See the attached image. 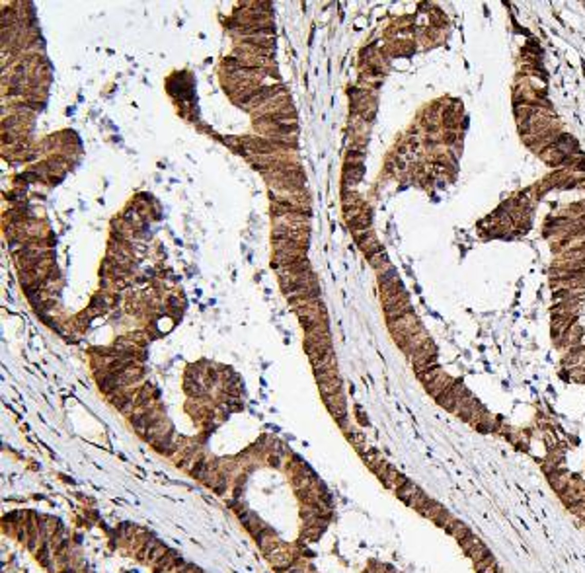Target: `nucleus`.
I'll use <instances>...</instances> for the list:
<instances>
[{
    "label": "nucleus",
    "mask_w": 585,
    "mask_h": 573,
    "mask_svg": "<svg viewBox=\"0 0 585 573\" xmlns=\"http://www.w3.org/2000/svg\"><path fill=\"white\" fill-rule=\"evenodd\" d=\"M379 273V287L380 291H386V289H390V287H394L396 283H400L398 279V271H396V267L394 265H388V267H384V269H380Z\"/></svg>",
    "instance_id": "4"
},
{
    "label": "nucleus",
    "mask_w": 585,
    "mask_h": 573,
    "mask_svg": "<svg viewBox=\"0 0 585 573\" xmlns=\"http://www.w3.org/2000/svg\"><path fill=\"white\" fill-rule=\"evenodd\" d=\"M369 263L373 265V267H375V269H377V271H380V269H384V267H388V265H390L388 255H386L384 252H380V253H377V255H373V258L369 260Z\"/></svg>",
    "instance_id": "12"
},
{
    "label": "nucleus",
    "mask_w": 585,
    "mask_h": 573,
    "mask_svg": "<svg viewBox=\"0 0 585 573\" xmlns=\"http://www.w3.org/2000/svg\"><path fill=\"white\" fill-rule=\"evenodd\" d=\"M443 511H445V507L441 505V503H437L435 499H429L427 503L419 509V515L427 517L429 521H433V519H435L437 515H441Z\"/></svg>",
    "instance_id": "8"
},
{
    "label": "nucleus",
    "mask_w": 585,
    "mask_h": 573,
    "mask_svg": "<svg viewBox=\"0 0 585 573\" xmlns=\"http://www.w3.org/2000/svg\"><path fill=\"white\" fill-rule=\"evenodd\" d=\"M283 573H312V571H308V569L304 567V564H297V565H292V567H289L287 571H283Z\"/></svg>",
    "instance_id": "16"
},
{
    "label": "nucleus",
    "mask_w": 585,
    "mask_h": 573,
    "mask_svg": "<svg viewBox=\"0 0 585 573\" xmlns=\"http://www.w3.org/2000/svg\"><path fill=\"white\" fill-rule=\"evenodd\" d=\"M363 174H365L363 162H359V164H349V162H345V168H343V187L349 189L353 185H357L361 182Z\"/></svg>",
    "instance_id": "3"
},
{
    "label": "nucleus",
    "mask_w": 585,
    "mask_h": 573,
    "mask_svg": "<svg viewBox=\"0 0 585 573\" xmlns=\"http://www.w3.org/2000/svg\"><path fill=\"white\" fill-rule=\"evenodd\" d=\"M453 521H455V517L451 515V513H449L447 509H445V511H443L441 515H437V517H435V519H433V523H435V525L439 526V528H447V526L451 525Z\"/></svg>",
    "instance_id": "13"
},
{
    "label": "nucleus",
    "mask_w": 585,
    "mask_h": 573,
    "mask_svg": "<svg viewBox=\"0 0 585 573\" xmlns=\"http://www.w3.org/2000/svg\"><path fill=\"white\" fill-rule=\"evenodd\" d=\"M318 388H320L322 398H330V396H334V394H340V392H343V390H341L340 377H336V379L328 380V382H324V384H318Z\"/></svg>",
    "instance_id": "7"
},
{
    "label": "nucleus",
    "mask_w": 585,
    "mask_h": 573,
    "mask_svg": "<svg viewBox=\"0 0 585 573\" xmlns=\"http://www.w3.org/2000/svg\"><path fill=\"white\" fill-rule=\"evenodd\" d=\"M170 550H172V548H168L164 542H158V546H156L154 550H152V554H150V558H148V564H146V565H150V567H152L154 564H158L162 558H166V556H168V552H170Z\"/></svg>",
    "instance_id": "10"
},
{
    "label": "nucleus",
    "mask_w": 585,
    "mask_h": 573,
    "mask_svg": "<svg viewBox=\"0 0 585 573\" xmlns=\"http://www.w3.org/2000/svg\"><path fill=\"white\" fill-rule=\"evenodd\" d=\"M256 542H258V546H260V550H262L265 556H269L271 552H275L279 546L283 544V540L279 538V536L275 535V530H273L271 526H267L265 530H263L262 535L258 536V538H254Z\"/></svg>",
    "instance_id": "1"
},
{
    "label": "nucleus",
    "mask_w": 585,
    "mask_h": 573,
    "mask_svg": "<svg viewBox=\"0 0 585 573\" xmlns=\"http://www.w3.org/2000/svg\"><path fill=\"white\" fill-rule=\"evenodd\" d=\"M490 554H492V552H490V548H488V546L484 544L482 540H480V542H476V544L472 546V548H470V550L466 552V556L470 558V560H472V562H474V564H476V562H480V560H484V558H488Z\"/></svg>",
    "instance_id": "9"
},
{
    "label": "nucleus",
    "mask_w": 585,
    "mask_h": 573,
    "mask_svg": "<svg viewBox=\"0 0 585 573\" xmlns=\"http://www.w3.org/2000/svg\"><path fill=\"white\" fill-rule=\"evenodd\" d=\"M382 484H384V487H388V489H392V491H396V489H400V487L404 486L406 482H408V478L402 476L396 468H388V472H386V476L380 480Z\"/></svg>",
    "instance_id": "5"
},
{
    "label": "nucleus",
    "mask_w": 585,
    "mask_h": 573,
    "mask_svg": "<svg viewBox=\"0 0 585 573\" xmlns=\"http://www.w3.org/2000/svg\"><path fill=\"white\" fill-rule=\"evenodd\" d=\"M496 558H494V554H490L488 558H484V560H480V562H476L474 564V569H476V573H484L488 569V567H492V565H496Z\"/></svg>",
    "instance_id": "14"
},
{
    "label": "nucleus",
    "mask_w": 585,
    "mask_h": 573,
    "mask_svg": "<svg viewBox=\"0 0 585 573\" xmlns=\"http://www.w3.org/2000/svg\"><path fill=\"white\" fill-rule=\"evenodd\" d=\"M394 493L398 496L400 501H404L406 505H410V503H412V499H414V497H416V496H418V493H419V487L416 486L414 482H410V480H408V482H406L404 486L400 487V489H396Z\"/></svg>",
    "instance_id": "6"
},
{
    "label": "nucleus",
    "mask_w": 585,
    "mask_h": 573,
    "mask_svg": "<svg viewBox=\"0 0 585 573\" xmlns=\"http://www.w3.org/2000/svg\"><path fill=\"white\" fill-rule=\"evenodd\" d=\"M455 382H457V379H453L451 374H447V372L443 370V372H441V374H439L437 379L433 380L431 384H427V386H425V390H427L429 396H433V398L437 400L439 396H443L447 390H451V386H453Z\"/></svg>",
    "instance_id": "2"
},
{
    "label": "nucleus",
    "mask_w": 585,
    "mask_h": 573,
    "mask_svg": "<svg viewBox=\"0 0 585 573\" xmlns=\"http://www.w3.org/2000/svg\"><path fill=\"white\" fill-rule=\"evenodd\" d=\"M476 542H480V538H478L476 535H470L468 538H464L462 542H458V544H460V548H462V550H464V554H466L468 550H470L472 546L476 544Z\"/></svg>",
    "instance_id": "15"
},
{
    "label": "nucleus",
    "mask_w": 585,
    "mask_h": 573,
    "mask_svg": "<svg viewBox=\"0 0 585 573\" xmlns=\"http://www.w3.org/2000/svg\"><path fill=\"white\" fill-rule=\"evenodd\" d=\"M441 372H443V369H441V365H437V367H431L429 370H425V372L418 374V379H419V382H421L423 386H427V384H431L433 380L437 379Z\"/></svg>",
    "instance_id": "11"
}]
</instances>
